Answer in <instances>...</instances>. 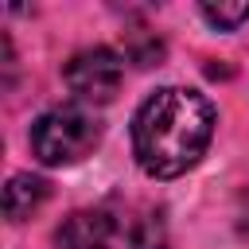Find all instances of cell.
Returning <instances> with one entry per match:
<instances>
[{
    "instance_id": "6da1fadb",
    "label": "cell",
    "mask_w": 249,
    "mask_h": 249,
    "mask_svg": "<svg viewBox=\"0 0 249 249\" xmlns=\"http://www.w3.org/2000/svg\"><path fill=\"white\" fill-rule=\"evenodd\" d=\"M214 136V105L198 89L163 86L132 117V152L144 175L175 179L198 163Z\"/></svg>"
},
{
    "instance_id": "7a4b0ae2",
    "label": "cell",
    "mask_w": 249,
    "mask_h": 249,
    "mask_svg": "<svg viewBox=\"0 0 249 249\" xmlns=\"http://www.w3.org/2000/svg\"><path fill=\"white\" fill-rule=\"evenodd\" d=\"M101 140V124L86 105H58L47 109L31 124V152L47 167H66L89 156Z\"/></svg>"
},
{
    "instance_id": "3957f363",
    "label": "cell",
    "mask_w": 249,
    "mask_h": 249,
    "mask_svg": "<svg viewBox=\"0 0 249 249\" xmlns=\"http://www.w3.org/2000/svg\"><path fill=\"white\" fill-rule=\"evenodd\" d=\"M62 78H66V86H70V93H74L78 101H86V105H105V101L117 97V89H121V82H124V62H121V54L109 51V47H86V51H78V54L66 62Z\"/></svg>"
},
{
    "instance_id": "277c9868",
    "label": "cell",
    "mask_w": 249,
    "mask_h": 249,
    "mask_svg": "<svg viewBox=\"0 0 249 249\" xmlns=\"http://www.w3.org/2000/svg\"><path fill=\"white\" fill-rule=\"evenodd\" d=\"M113 241H117V222L105 210H74L54 233L58 249H113Z\"/></svg>"
},
{
    "instance_id": "5b68a950",
    "label": "cell",
    "mask_w": 249,
    "mask_h": 249,
    "mask_svg": "<svg viewBox=\"0 0 249 249\" xmlns=\"http://www.w3.org/2000/svg\"><path fill=\"white\" fill-rule=\"evenodd\" d=\"M47 195H51L47 179H39V175H12L8 187H4V210H8L12 222H23V218H31L47 202Z\"/></svg>"
},
{
    "instance_id": "8992f818",
    "label": "cell",
    "mask_w": 249,
    "mask_h": 249,
    "mask_svg": "<svg viewBox=\"0 0 249 249\" xmlns=\"http://www.w3.org/2000/svg\"><path fill=\"white\" fill-rule=\"evenodd\" d=\"M198 12L214 27H237L241 19H249V0H241V4H202Z\"/></svg>"
}]
</instances>
